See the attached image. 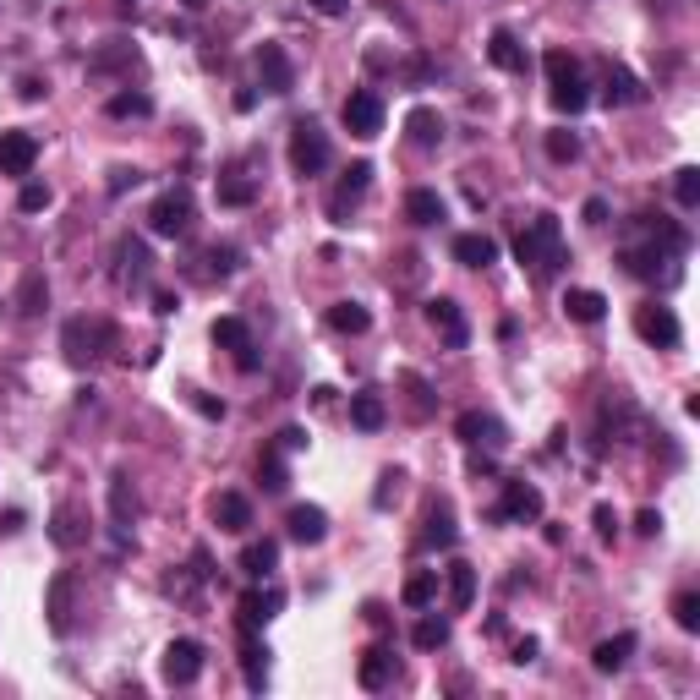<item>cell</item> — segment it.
Masks as SVG:
<instances>
[{"label": "cell", "mask_w": 700, "mask_h": 700, "mask_svg": "<svg viewBox=\"0 0 700 700\" xmlns=\"http://www.w3.org/2000/svg\"><path fill=\"white\" fill-rule=\"evenodd\" d=\"M515 258L520 268H531L536 285H547V279L558 274V263H564V230H558L553 214H536L531 225L515 236Z\"/></svg>", "instance_id": "6da1fadb"}, {"label": "cell", "mask_w": 700, "mask_h": 700, "mask_svg": "<svg viewBox=\"0 0 700 700\" xmlns=\"http://www.w3.org/2000/svg\"><path fill=\"white\" fill-rule=\"evenodd\" d=\"M542 72H547V83H553V104L564 115H580L591 104V93H586V77H580V61L569 50H547L542 55Z\"/></svg>", "instance_id": "7a4b0ae2"}, {"label": "cell", "mask_w": 700, "mask_h": 700, "mask_svg": "<svg viewBox=\"0 0 700 700\" xmlns=\"http://www.w3.org/2000/svg\"><path fill=\"white\" fill-rule=\"evenodd\" d=\"M61 350L72 367H88V361H99L104 350H115V329L104 318H72L61 329Z\"/></svg>", "instance_id": "3957f363"}, {"label": "cell", "mask_w": 700, "mask_h": 700, "mask_svg": "<svg viewBox=\"0 0 700 700\" xmlns=\"http://www.w3.org/2000/svg\"><path fill=\"white\" fill-rule=\"evenodd\" d=\"M334 148H329V132H323L318 121H296L290 126V170L296 175H318L329 170Z\"/></svg>", "instance_id": "277c9868"}, {"label": "cell", "mask_w": 700, "mask_h": 700, "mask_svg": "<svg viewBox=\"0 0 700 700\" xmlns=\"http://www.w3.org/2000/svg\"><path fill=\"white\" fill-rule=\"evenodd\" d=\"M192 219H197V208H192V192L186 186H170L165 197H154V208H148V230L154 236H186L192 230Z\"/></svg>", "instance_id": "5b68a950"}, {"label": "cell", "mask_w": 700, "mask_h": 700, "mask_svg": "<svg viewBox=\"0 0 700 700\" xmlns=\"http://www.w3.org/2000/svg\"><path fill=\"white\" fill-rule=\"evenodd\" d=\"M258 83L263 93H274V99H285L290 88H296V66H290V55H285V44H258Z\"/></svg>", "instance_id": "8992f818"}, {"label": "cell", "mask_w": 700, "mask_h": 700, "mask_svg": "<svg viewBox=\"0 0 700 700\" xmlns=\"http://www.w3.org/2000/svg\"><path fill=\"white\" fill-rule=\"evenodd\" d=\"M340 115H345V132H350V137H378V132H383V99H378L372 88H356V93H350Z\"/></svg>", "instance_id": "52a82bcc"}, {"label": "cell", "mask_w": 700, "mask_h": 700, "mask_svg": "<svg viewBox=\"0 0 700 700\" xmlns=\"http://www.w3.org/2000/svg\"><path fill=\"white\" fill-rule=\"evenodd\" d=\"M635 334L646 345H679V318H673V307H657V301H646V307H635Z\"/></svg>", "instance_id": "ba28073f"}, {"label": "cell", "mask_w": 700, "mask_h": 700, "mask_svg": "<svg viewBox=\"0 0 700 700\" xmlns=\"http://www.w3.org/2000/svg\"><path fill=\"white\" fill-rule=\"evenodd\" d=\"M427 323L443 334V345H449V350H465V340H471V323H465L460 301H449V296H433V301H427Z\"/></svg>", "instance_id": "9c48e42d"}, {"label": "cell", "mask_w": 700, "mask_h": 700, "mask_svg": "<svg viewBox=\"0 0 700 700\" xmlns=\"http://www.w3.org/2000/svg\"><path fill=\"white\" fill-rule=\"evenodd\" d=\"M618 263H624L635 279H657V274L662 279H679V268H668V263H679V258H673V252H662L651 236H646V247H624V258H618Z\"/></svg>", "instance_id": "30bf717a"}, {"label": "cell", "mask_w": 700, "mask_h": 700, "mask_svg": "<svg viewBox=\"0 0 700 700\" xmlns=\"http://www.w3.org/2000/svg\"><path fill=\"white\" fill-rule=\"evenodd\" d=\"M493 515H498V520H515V525L542 520V487H531V482H504V504H498Z\"/></svg>", "instance_id": "8fae6325"}, {"label": "cell", "mask_w": 700, "mask_h": 700, "mask_svg": "<svg viewBox=\"0 0 700 700\" xmlns=\"http://www.w3.org/2000/svg\"><path fill=\"white\" fill-rule=\"evenodd\" d=\"M367 186H372V165H367V159H356V165L345 170L340 192L329 197V219H334V225H350V208L361 203V192H367Z\"/></svg>", "instance_id": "7c38bea8"}, {"label": "cell", "mask_w": 700, "mask_h": 700, "mask_svg": "<svg viewBox=\"0 0 700 700\" xmlns=\"http://www.w3.org/2000/svg\"><path fill=\"white\" fill-rule=\"evenodd\" d=\"M197 673H203V646L197 640H170L165 646V684H197Z\"/></svg>", "instance_id": "4fadbf2b"}, {"label": "cell", "mask_w": 700, "mask_h": 700, "mask_svg": "<svg viewBox=\"0 0 700 700\" xmlns=\"http://www.w3.org/2000/svg\"><path fill=\"white\" fill-rule=\"evenodd\" d=\"M454 433L471 443V449H504V443H509L504 422H498V416H487V411H465L460 422H454Z\"/></svg>", "instance_id": "5bb4252c"}, {"label": "cell", "mask_w": 700, "mask_h": 700, "mask_svg": "<svg viewBox=\"0 0 700 700\" xmlns=\"http://www.w3.org/2000/svg\"><path fill=\"white\" fill-rule=\"evenodd\" d=\"M39 159V137L33 132H0V175H28Z\"/></svg>", "instance_id": "9a60e30c"}, {"label": "cell", "mask_w": 700, "mask_h": 700, "mask_svg": "<svg viewBox=\"0 0 700 700\" xmlns=\"http://www.w3.org/2000/svg\"><path fill=\"white\" fill-rule=\"evenodd\" d=\"M394 673H400V662H394V651H389V646L361 651V668H356L361 690H383V684H394Z\"/></svg>", "instance_id": "2e32d148"}, {"label": "cell", "mask_w": 700, "mask_h": 700, "mask_svg": "<svg viewBox=\"0 0 700 700\" xmlns=\"http://www.w3.org/2000/svg\"><path fill=\"white\" fill-rule=\"evenodd\" d=\"M454 263H465V268H493V263H498V241L482 236V230H465V236H454Z\"/></svg>", "instance_id": "e0dca14e"}, {"label": "cell", "mask_w": 700, "mask_h": 700, "mask_svg": "<svg viewBox=\"0 0 700 700\" xmlns=\"http://www.w3.org/2000/svg\"><path fill=\"white\" fill-rule=\"evenodd\" d=\"M285 525H290V536H296V542H307V547H318L323 536H329V515H323L318 504H296L285 515Z\"/></svg>", "instance_id": "ac0fdd59"}, {"label": "cell", "mask_w": 700, "mask_h": 700, "mask_svg": "<svg viewBox=\"0 0 700 700\" xmlns=\"http://www.w3.org/2000/svg\"><path fill=\"white\" fill-rule=\"evenodd\" d=\"M279 602H285V597H279L274 586H268V591H258V586H252V591H241V629H258V624H268V618L279 613Z\"/></svg>", "instance_id": "d6986e66"}, {"label": "cell", "mask_w": 700, "mask_h": 700, "mask_svg": "<svg viewBox=\"0 0 700 700\" xmlns=\"http://www.w3.org/2000/svg\"><path fill=\"white\" fill-rule=\"evenodd\" d=\"M44 613H50V629H55V635H66V629H72V575H55V580H50Z\"/></svg>", "instance_id": "ffe728a7"}, {"label": "cell", "mask_w": 700, "mask_h": 700, "mask_svg": "<svg viewBox=\"0 0 700 700\" xmlns=\"http://www.w3.org/2000/svg\"><path fill=\"white\" fill-rule=\"evenodd\" d=\"M487 61L498 66V72H525V50L520 39L509 28H493V39H487Z\"/></svg>", "instance_id": "44dd1931"}, {"label": "cell", "mask_w": 700, "mask_h": 700, "mask_svg": "<svg viewBox=\"0 0 700 700\" xmlns=\"http://www.w3.org/2000/svg\"><path fill=\"white\" fill-rule=\"evenodd\" d=\"M241 569H247L252 580H268L279 569V542L274 536H263V542H247L241 547Z\"/></svg>", "instance_id": "7402d4cb"}, {"label": "cell", "mask_w": 700, "mask_h": 700, "mask_svg": "<svg viewBox=\"0 0 700 700\" xmlns=\"http://www.w3.org/2000/svg\"><path fill=\"white\" fill-rule=\"evenodd\" d=\"M443 580H449V608H454V613H465V608L476 602V569L454 558V564L443 569Z\"/></svg>", "instance_id": "603a6c76"}, {"label": "cell", "mask_w": 700, "mask_h": 700, "mask_svg": "<svg viewBox=\"0 0 700 700\" xmlns=\"http://www.w3.org/2000/svg\"><path fill=\"white\" fill-rule=\"evenodd\" d=\"M629 657H635V635H629V629H624V635L602 640V646L591 651V668H597V673H618V668H624Z\"/></svg>", "instance_id": "cb8c5ba5"}, {"label": "cell", "mask_w": 700, "mask_h": 700, "mask_svg": "<svg viewBox=\"0 0 700 700\" xmlns=\"http://www.w3.org/2000/svg\"><path fill=\"white\" fill-rule=\"evenodd\" d=\"M214 525H219V531H247V525H252V504L241 493H219L214 498Z\"/></svg>", "instance_id": "d4e9b609"}, {"label": "cell", "mask_w": 700, "mask_h": 700, "mask_svg": "<svg viewBox=\"0 0 700 700\" xmlns=\"http://www.w3.org/2000/svg\"><path fill=\"white\" fill-rule=\"evenodd\" d=\"M50 536H55V547H77V542L88 536L83 509H77V504H61V509H55V520H50Z\"/></svg>", "instance_id": "484cf974"}, {"label": "cell", "mask_w": 700, "mask_h": 700, "mask_svg": "<svg viewBox=\"0 0 700 700\" xmlns=\"http://www.w3.org/2000/svg\"><path fill=\"white\" fill-rule=\"evenodd\" d=\"M329 329L334 334H367L372 329V312L361 301H334L329 307Z\"/></svg>", "instance_id": "4316f807"}, {"label": "cell", "mask_w": 700, "mask_h": 700, "mask_svg": "<svg viewBox=\"0 0 700 700\" xmlns=\"http://www.w3.org/2000/svg\"><path fill=\"white\" fill-rule=\"evenodd\" d=\"M241 673H247V690H263L268 684V651L252 629H247V640H241Z\"/></svg>", "instance_id": "83f0119b"}, {"label": "cell", "mask_w": 700, "mask_h": 700, "mask_svg": "<svg viewBox=\"0 0 700 700\" xmlns=\"http://www.w3.org/2000/svg\"><path fill=\"white\" fill-rule=\"evenodd\" d=\"M405 219H411V225H438V219H443V197L433 192V186H416V192L405 197Z\"/></svg>", "instance_id": "f1b7e54d"}, {"label": "cell", "mask_w": 700, "mask_h": 700, "mask_svg": "<svg viewBox=\"0 0 700 700\" xmlns=\"http://www.w3.org/2000/svg\"><path fill=\"white\" fill-rule=\"evenodd\" d=\"M564 312L575 323H602V312H608V296H597V290H564Z\"/></svg>", "instance_id": "f546056e"}, {"label": "cell", "mask_w": 700, "mask_h": 700, "mask_svg": "<svg viewBox=\"0 0 700 700\" xmlns=\"http://www.w3.org/2000/svg\"><path fill=\"white\" fill-rule=\"evenodd\" d=\"M422 542H427V547H438V553H443V547H454V509L443 504V498H438L433 509H427V531H422Z\"/></svg>", "instance_id": "4dcf8cb0"}, {"label": "cell", "mask_w": 700, "mask_h": 700, "mask_svg": "<svg viewBox=\"0 0 700 700\" xmlns=\"http://www.w3.org/2000/svg\"><path fill=\"white\" fill-rule=\"evenodd\" d=\"M350 422H356L361 433H378V427L389 422V411H383L378 394H350Z\"/></svg>", "instance_id": "1f68e13d"}, {"label": "cell", "mask_w": 700, "mask_h": 700, "mask_svg": "<svg viewBox=\"0 0 700 700\" xmlns=\"http://www.w3.org/2000/svg\"><path fill=\"white\" fill-rule=\"evenodd\" d=\"M433 597H438V569H416V575L405 580V591H400L405 608H433Z\"/></svg>", "instance_id": "d6a6232c"}, {"label": "cell", "mask_w": 700, "mask_h": 700, "mask_svg": "<svg viewBox=\"0 0 700 700\" xmlns=\"http://www.w3.org/2000/svg\"><path fill=\"white\" fill-rule=\"evenodd\" d=\"M608 104H640L646 99V88H640V77L635 72H624V66H608Z\"/></svg>", "instance_id": "836d02e7"}, {"label": "cell", "mask_w": 700, "mask_h": 700, "mask_svg": "<svg viewBox=\"0 0 700 700\" xmlns=\"http://www.w3.org/2000/svg\"><path fill=\"white\" fill-rule=\"evenodd\" d=\"M411 143L416 148H438L443 143V115H433V110H411Z\"/></svg>", "instance_id": "e575fe53"}, {"label": "cell", "mask_w": 700, "mask_h": 700, "mask_svg": "<svg viewBox=\"0 0 700 700\" xmlns=\"http://www.w3.org/2000/svg\"><path fill=\"white\" fill-rule=\"evenodd\" d=\"M17 307H22V318H39V312L50 307V279H44V274H28V279H22Z\"/></svg>", "instance_id": "d590c367"}, {"label": "cell", "mask_w": 700, "mask_h": 700, "mask_svg": "<svg viewBox=\"0 0 700 700\" xmlns=\"http://www.w3.org/2000/svg\"><path fill=\"white\" fill-rule=\"evenodd\" d=\"M208 334H214V345L230 350V356L252 345V334H247V323H241V318H214V329H208Z\"/></svg>", "instance_id": "8d00e7d4"}, {"label": "cell", "mask_w": 700, "mask_h": 700, "mask_svg": "<svg viewBox=\"0 0 700 700\" xmlns=\"http://www.w3.org/2000/svg\"><path fill=\"white\" fill-rule=\"evenodd\" d=\"M247 203H258V186L247 175H225L219 181V208H247Z\"/></svg>", "instance_id": "74e56055"}, {"label": "cell", "mask_w": 700, "mask_h": 700, "mask_svg": "<svg viewBox=\"0 0 700 700\" xmlns=\"http://www.w3.org/2000/svg\"><path fill=\"white\" fill-rule=\"evenodd\" d=\"M258 482H263V493H285V487H290V471H285V460H279V449H263Z\"/></svg>", "instance_id": "f35d334b"}, {"label": "cell", "mask_w": 700, "mask_h": 700, "mask_svg": "<svg viewBox=\"0 0 700 700\" xmlns=\"http://www.w3.org/2000/svg\"><path fill=\"white\" fill-rule=\"evenodd\" d=\"M411 640H416V651H438V646H449V618H422V624L411 629Z\"/></svg>", "instance_id": "ab89813d"}, {"label": "cell", "mask_w": 700, "mask_h": 700, "mask_svg": "<svg viewBox=\"0 0 700 700\" xmlns=\"http://www.w3.org/2000/svg\"><path fill=\"white\" fill-rule=\"evenodd\" d=\"M121 263H126V279H132V285H143L148 268H154V258H148L143 241H121Z\"/></svg>", "instance_id": "60d3db41"}, {"label": "cell", "mask_w": 700, "mask_h": 700, "mask_svg": "<svg viewBox=\"0 0 700 700\" xmlns=\"http://www.w3.org/2000/svg\"><path fill=\"white\" fill-rule=\"evenodd\" d=\"M104 110H110L115 121H132V115H154V99H148V93H115Z\"/></svg>", "instance_id": "b9f144b4"}, {"label": "cell", "mask_w": 700, "mask_h": 700, "mask_svg": "<svg viewBox=\"0 0 700 700\" xmlns=\"http://www.w3.org/2000/svg\"><path fill=\"white\" fill-rule=\"evenodd\" d=\"M203 263H208V274H219V279H225V274H236V268H241V247H230V241L219 247V241H214V247L203 252Z\"/></svg>", "instance_id": "7bdbcfd3"}, {"label": "cell", "mask_w": 700, "mask_h": 700, "mask_svg": "<svg viewBox=\"0 0 700 700\" xmlns=\"http://www.w3.org/2000/svg\"><path fill=\"white\" fill-rule=\"evenodd\" d=\"M547 159H558V165H569V159H580V137L569 132V126H558V132H547Z\"/></svg>", "instance_id": "ee69618b"}, {"label": "cell", "mask_w": 700, "mask_h": 700, "mask_svg": "<svg viewBox=\"0 0 700 700\" xmlns=\"http://www.w3.org/2000/svg\"><path fill=\"white\" fill-rule=\"evenodd\" d=\"M673 197H679V208H700V170L695 165H684L673 175Z\"/></svg>", "instance_id": "f6af8a7d"}, {"label": "cell", "mask_w": 700, "mask_h": 700, "mask_svg": "<svg viewBox=\"0 0 700 700\" xmlns=\"http://www.w3.org/2000/svg\"><path fill=\"white\" fill-rule=\"evenodd\" d=\"M110 509H115V520H132L137 515V493H132V482H126V476H115L110 482Z\"/></svg>", "instance_id": "bcb514c9"}, {"label": "cell", "mask_w": 700, "mask_h": 700, "mask_svg": "<svg viewBox=\"0 0 700 700\" xmlns=\"http://www.w3.org/2000/svg\"><path fill=\"white\" fill-rule=\"evenodd\" d=\"M673 618H679V629H700V597L695 591H679V597H673Z\"/></svg>", "instance_id": "7dc6e473"}, {"label": "cell", "mask_w": 700, "mask_h": 700, "mask_svg": "<svg viewBox=\"0 0 700 700\" xmlns=\"http://www.w3.org/2000/svg\"><path fill=\"white\" fill-rule=\"evenodd\" d=\"M50 186H39V181H22V192H17V208L22 214H39V208H50Z\"/></svg>", "instance_id": "c3c4849f"}, {"label": "cell", "mask_w": 700, "mask_h": 700, "mask_svg": "<svg viewBox=\"0 0 700 700\" xmlns=\"http://www.w3.org/2000/svg\"><path fill=\"white\" fill-rule=\"evenodd\" d=\"M597 536H602V542H613V536H618V515H613V504H597Z\"/></svg>", "instance_id": "681fc988"}, {"label": "cell", "mask_w": 700, "mask_h": 700, "mask_svg": "<svg viewBox=\"0 0 700 700\" xmlns=\"http://www.w3.org/2000/svg\"><path fill=\"white\" fill-rule=\"evenodd\" d=\"M279 449H307V427H279Z\"/></svg>", "instance_id": "f907efd6"}, {"label": "cell", "mask_w": 700, "mask_h": 700, "mask_svg": "<svg viewBox=\"0 0 700 700\" xmlns=\"http://www.w3.org/2000/svg\"><path fill=\"white\" fill-rule=\"evenodd\" d=\"M137 181H143V170H126V165H121V170H115V175H110V192H115V197H121V192H126V186H137Z\"/></svg>", "instance_id": "816d5d0a"}, {"label": "cell", "mask_w": 700, "mask_h": 700, "mask_svg": "<svg viewBox=\"0 0 700 700\" xmlns=\"http://www.w3.org/2000/svg\"><path fill=\"white\" fill-rule=\"evenodd\" d=\"M635 531H640V536H657V531H662V515H657V509H640V515H635Z\"/></svg>", "instance_id": "f5cc1de1"}, {"label": "cell", "mask_w": 700, "mask_h": 700, "mask_svg": "<svg viewBox=\"0 0 700 700\" xmlns=\"http://www.w3.org/2000/svg\"><path fill=\"white\" fill-rule=\"evenodd\" d=\"M312 11H323V17H345L350 11V0H307Z\"/></svg>", "instance_id": "db71d44e"}, {"label": "cell", "mask_w": 700, "mask_h": 700, "mask_svg": "<svg viewBox=\"0 0 700 700\" xmlns=\"http://www.w3.org/2000/svg\"><path fill=\"white\" fill-rule=\"evenodd\" d=\"M236 367H241V372H258V367H263V356H258V345H247V350H236Z\"/></svg>", "instance_id": "11a10c76"}, {"label": "cell", "mask_w": 700, "mask_h": 700, "mask_svg": "<svg viewBox=\"0 0 700 700\" xmlns=\"http://www.w3.org/2000/svg\"><path fill=\"white\" fill-rule=\"evenodd\" d=\"M586 225H608V203H602V197H591V203H586Z\"/></svg>", "instance_id": "9f6ffc18"}, {"label": "cell", "mask_w": 700, "mask_h": 700, "mask_svg": "<svg viewBox=\"0 0 700 700\" xmlns=\"http://www.w3.org/2000/svg\"><path fill=\"white\" fill-rule=\"evenodd\" d=\"M17 93H22V99H44V83H39V77H22Z\"/></svg>", "instance_id": "6f0895ef"}, {"label": "cell", "mask_w": 700, "mask_h": 700, "mask_svg": "<svg viewBox=\"0 0 700 700\" xmlns=\"http://www.w3.org/2000/svg\"><path fill=\"white\" fill-rule=\"evenodd\" d=\"M175 307H181V301H175V296H170V290H159V296H154V312H159V318H170V312H175Z\"/></svg>", "instance_id": "680465c9"}, {"label": "cell", "mask_w": 700, "mask_h": 700, "mask_svg": "<svg viewBox=\"0 0 700 700\" xmlns=\"http://www.w3.org/2000/svg\"><path fill=\"white\" fill-rule=\"evenodd\" d=\"M0 531H6V536H11V531H22V509H6V520H0Z\"/></svg>", "instance_id": "91938a15"}, {"label": "cell", "mask_w": 700, "mask_h": 700, "mask_svg": "<svg viewBox=\"0 0 700 700\" xmlns=\"http://www.w3.org/2000/svg\"><path fill=\"white\" fill-rule=\"evenodd\" d=\"M531 657H536V640H531V635H525V640H520V646H515V662H531Z\"/></svg>", "instance_id": "94428289"}, {"label": "cell", "mask_w": 700, "mask_h": 700, "mask_svg": "<svg viewBox=\"0 0 700 700\" xmlns=\"http://www.w3.org/2000/svg\"><path fill=\"white\" fill-rule=\"evenodd\" d=\"M646 6H651V11H668V6H673V0H646Z\"/></svg>", "instance_id": "6125c7cd"}, {"label": "cell", "mask_w": 700, "mask_h": 700, "mask_svg": "<svg viewBox=\"0 0 700 700\" xmlns=\"http://www.w3.org/2000/svg\"><path fill=\"white\" fill-rule=\"evenodd\" d=\"M186 6H208V0H186Z\"/></svg>", "instance_id": "be15d7a7"}]
</instances>
